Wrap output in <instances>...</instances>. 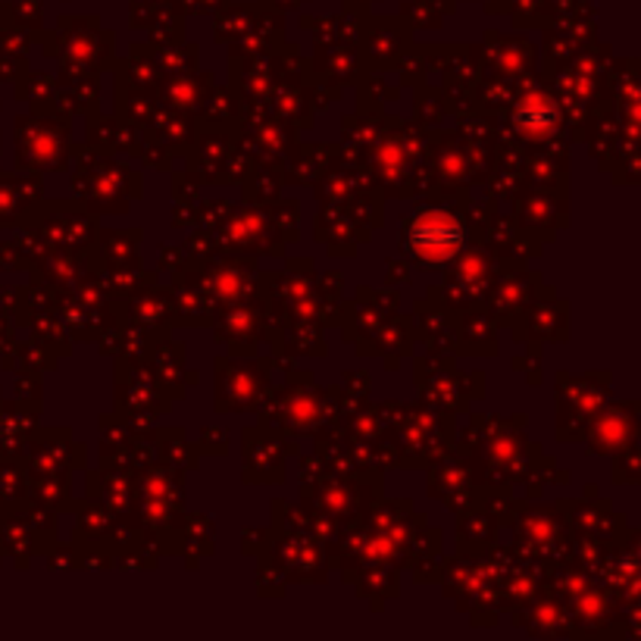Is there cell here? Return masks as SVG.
Here are the masks:
<instances>
[{
    "label": "cell",
    "instance_id": "obj_1",
    "mask_svg": "<svg viewBox=\"0 0 641 641\" xmlns=\"http://www.w3.org/2000/svg\"><path fill=\"white\" fill-rule=\"evenodd\" d=\"M404 245L413 257L426 263H442L460 248V226L445 214H423L404 235Z\"/></svg>",
    "mask_w": 641,
    "mask_h": 641
}]
</instances>
